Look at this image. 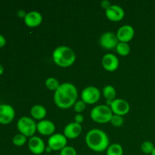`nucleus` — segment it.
<instances>
[{
    "label": "nucleus",
    "mask_w": 155,
    "mask_h": 155,
    "mask_svg": "<svg viewBox=\"0 0 155 155\" xmlns=\"http://www.w3.org/2000/svg\"><path fill=\"white\" fill-rule=\"evenodd\" d=\"M82 133V126L76 122H71L66 125L64 129L63 134L67 139H77Z\"/></svg>",
    "instance_id": "dca6fc26"
},
{
    "label": "nucleus",
    "mask_w": 155,
    "mask_h": 155,
    "mask_svg": "<svg viewBox=\"0 0 155 155\" xmlns=\"http://www.w3.org/2000/svg\"><path fill=\"white\" fill-rule=\"evenodd\" d=\"M37 124L30 117L24 116L20 118L17 123V128L20 133L27 137H33L37 131Z\"/></svg>",
    "instance_id": "39448f33"
},
{
    "label": "nucleus",
    "mask_w": 155,
    "mask_h": 155,
    "mask_svg": "<svg viewBox=\"0 0 155 155\" xmlns=\"http://www.w3.org/2000/svg\"><path fill=\"white\" fill-rule=\"evenodd\" d=\"M45 87L51 91H54L55 92L58 87L60 86V83L58 80L54 77H48L45 80Z\"/></svg>",
    "instance_id": "4be33fe9"
},
{
    "label": "nucleus",
    "mask_w": 155,
    "mask_h": 155,
    "mask_svg": "<svg viewBox=\"0 0 155 155\" xmlns=\"http://www.w3.org/2000/svg\"><path fill=\"white\" fill-rule=\"evenodd\" d=\"M26 15H27V13H25V12L23 10H19L18 12V16L19 17V18H25Z\"/></svg>",
    "instance_id": "7c9ffc66"
},
{
    "label": "nucleus",
    "mask_w": 155,
    "mask_h": 155,
    "mask_svg": "<svg viewBox=\"0 0 155 155\" xmlns=\"http://www.w3.org/2000/svg\"><path fill=\"white\" fill-rule=\"evenodd\" d=\"M117 35L112 32H106L101 36L99 39L100 45L103 48L107 50H111L116 48L117 45L119 43Z\"/></svg>",
    "instance_id": "1a4fd4ad"
},
{
    "label": "nucleus",
    "mask_w": 155,
    "mask_h": 155,
    "mask_svg": "<svg viewBox=\"0 0 155 155\" xmlns=\"http://www.w3.org/2000/svg\"><path fill=\"white\" fill-rule=\"evenodd\" d=\"M53 61L60 68H69L76 61V54L74 50L66 45L57 47L52 53Z\"/></svg>",
    "instance_id": "7ed1b4c3"
},
{
    "label": "nucleus",
    "mask_w": 155,
    "mask_h": 155,
    "mask_svg": "<svg viewBox=\"0 0 155 155\" xmlns=\"http://www.w3.org/2000/svg\"><path fill=\"white\" fill-rule=\"evenodd\" d=\"M47 114V110L44 106L41 104H36L30 109V115L33 120H42Z\"/></svg>",
    "instance_id": "a211bd4d"
},
{
    "label": "nucleus",
    "mask_w": 155,
    "mask_h": 155,
    "mask_svg": "<svg viewBox=\"0 0 155 155\" xmlns=\"http://www.w3.org/2000/svg\"><path fill=\"white\" fill-rule=\"evenodd\" d=\"M3 73H4V68H3L2 64H0V76L2 75Z\"/></svg>",
    "instance_id": "2f4dec72"
},
{
    "label": "nucleus",
    "mask_w": 155,
    "mask_h": 155,
    "mask_svg": "<svg viewBox=\"0 0 155 155\" xmlns=\"http://www.w3.org/2000/svg\"><path fill=\"white\" fill-rule=\"evenodd\" d=\"M124 149L123 147L118 143L111 144L106 150V155H123Z\"/></svg>",
    "instance_id": "aec40b11"
},
{
    "label": "nucleus",
    "mask_w": 155,
    "mask_h": 155,
    "mask_svg": "<svg viewBox=\"0 0 155 155\" xmlns=\"http://www.w3.org/2000/svg\"><path fill=\"white\" fill-rule=\"evenodd\" d=\"M86 104L82 100H78L76 101L75 104H74V110L77 114H81L83 110L86 109Z\"/></svg>",
    "instance_id": "a878e982"
},
{
    "label": "nucleus",
    "mask_w": 155,
    "mask_h": 155,
    "mask_svg": "<svg viewBox=\"0 0 155 155\" xmlns=\"http://www.w3.org/2000/svg\"><path fill=\"white\" fill-rule=\"evenodd\" d=\"M105 15L107 19L113 22L122 21L125 16V12L121 6L118 5H111L105 10Z\"/></svg>",
    "instance_id": "9b49d317"
},
{
    "label": "nucleus",
    "mask_w": 155,
    "mask_h": 155,
    "mask_svg": "<svg viewBox=\"0 0 155 155\" xmlns=\"http://www.w3.org/2000/svg\"><path fill=\"white\" fill-rule=\"evenodd\" d=\"M101 64L106 71L112 72L117 69L120 64V61L118 58L115 54L107 53L102 57Z\"/></svg>",
    "instance_id": "4468645a"
},
{
    "label": "nucleus",
    "mask_w": 155,
    "mask_h": 155,
    "mask_svg": "<svg viewBox=\"0 0 155 155\" xmlns=\"http://www.w3.org/2000/svg\"><path fill=\"white\" fill-rule=\"evenodd\" d=\"M6 44V39L3 35L0 34V48H2Z\"/></svg>",
    "instance_id": "c85d7f7f"
},
{
    "label": "nucleus",
    "mask_w": 155,
    "mask_h": 155,
    "mask_svg": "<svg viewBox=\"0 0 155 155\" xmlns=\"http://www.w3.org/2000/svg\"><path fill=\"white\" fill-rule=\"evenodd\" d=\"M110 124L116 127H120L121 126L124 124V119L122 116H119V115L113 114L111 120H110Z\"/></svg>",
    "instance_id": "393cba45"
},
{
    "label": "nucleus",
    "mask_w": 155,
    "mask_h": 155,
    "mask_svg": "<svg viewBox=\"0 0 155 155\" xmlns=\"http://www.w3.org/2000/svg\"><path fill=\"white\" fill-rule=\"evenodd\" d=\"M116 94V89L111 85H107L102 89V95L106 98V100H110V101L114 100L116 98H115Z\"/></svg>",
    "instance_id": "6ab92c4d"
},
{
    "label": "nucleus",
    "mask_w": 155,
    "mask_h": 155,
    "mask_svg": "<svg viewBox=\"0 0 155 155\" xmlns=\"http://www.w3.org/2000/svg\"><path fill=\"white\" fill-rule=\"evenodd\" d=\"M151 155H155V148H154V151H153V152L151 153Z\"/></svg>",
    "instance_id": "473e14b6"
},
{
    "label": "nucleus",
    "mask_w": 155,
    "mask_h": 155,
    "mask_svg": "<svg viewBox=\"0 0 155 155\" xmlns=\"http://www.w3.org/2000/svg\"><path fill=\"white\" fill-rule=\"evenodd\" d=\"M118 40L120 42H129L133 39L135 35L134 28L130 24H125L120 27L116 33Z\"/></svg>",
    "instance_id": "f8f14e48"
},
{
    "label": "nucleus",
    "mask_w": 155,
    "mask_h": 155,
    "mask_svg": "<svg viewBox=\"0 0 155 155\" xmlns=\"http://www.w3.org/2000/svg\"><path fill=\"white\" fill-rule=\"evenodd\" d=\"M110 107L113 112V114L122 117L127 115L130 110V106L128 101L123 98H115L112 101Z\"/></svg>",
    "instance_id": "6e6552de"
},
{
    "label": "nucleus",
    "mask_w": 155,
    "mask_h": 155,
    "mask_svg": "<svg viewBox=\"0 0 155 155\" xmlns=\"http://www.w3.org/2000/svg\"><path fill=\"white\" fill-rule=\"evenodd\" d=\"M27 141V136H24L21 133H18V134H16L12 139V142H13L14 145L15 146L18 147H21L24 145H25L26 142Z\"/></svg>",
    "instance_id": "5701e85b"
},
{
    "label": "nucleus",
    "mask_w": 155,
    "mask_h": 155,
    "mask_svg": "<svg viewBox=\"0 0 155 155\" xmlns=\"http://www.w3.org/2000/svg\"><path fill=\"white\" fill-rule=\"evenodd\" d=\"M155 146L150 141H145L141 145V150L145 154H151L154 151Z\"/></svg>",
    "instance_id": "b1692460"
},
{
    "label": "nucleus",
    "mask_w": 155,
    "mask_h": 155,
    "mask_svg": "<svg viewBox=\"0 0 155 155\" xmlns=\"http://www.w3.org/2000/svg\"><path fill=\"white\" fill-rule=\"evenodd\" d=\"M15 117V110L12 105L0 104V124L7 125L12 123Z\"/></svg>",
    "instance_id": "9d476101"
},
{
    "label": "nucleus",
    "mask_w": 155,
    "mask_h": 155,
    "mask_svg": "<svg viewBox=\"0 0 155 155\" xmlns=\"http://www.w3.org/2000/svg\"><path fill=\"white\" fill-rule=\"evenodd\" d=\"M115 49H116L117 53L120 56H127L130 52V46L128 43H126V42H120Z\"/></svg>",
    "instance_id": "412c9836"
},
{
    "label": "nucleus",
    "mask_w": 155,
    "mask_h": 155,
    "mask_svg": "<svg viewBox=\"0 0 155 155\" xmlns=\"http://www.w3.org/2000/svg\"><path fill=\"white\" fill-rule=\"evenodd\" d=\"M110 5H111V4H110V3L108 1H106V0H105V1L101 2V7L104 8L105 10H106V9L110 7Z\"/></svg>",
    "instance_id": "c756f323"
},
{
    "label": "nucleus",
    "mask_w": 155,
    "mask_h": 155,
    "mask_svg": "<svg viewBox=\"0 0 155 155\" xmlns=\"http://www.w3.org/2000/svg\"><path fill=\"white\" fill-rule=\"evenodd\" d=\"M83 120H84V117L81 114H77V115L74 117V122L77 123V124H81Z\"/></svg>",
    "instance_id": "cd10ccee"
},
{
    "label": "nucleus",
    "mask_w": 155,
    "mask_h": 155,
    "mask_svg": "<svg viewBox=\"0 0 155 155\" xmlns=\"http://www.w3.org/2000/svg\"><path fill=\"white\" fill-rule=\"evenodd\" d=\"M113 112L109 106L106 104H98L94 107L90 112V117L97 124H104L110 122Z\"/></svg>",
    "instance_id": "20e7f679"
},
{
    "label": "nucleus",
    "mask_w": 155,
    "mask_h": 155,
    "mask_svg": "<svg viewBox=\"0 0 155 155\" xmlns=\"http://www.w3.org/2000/svg\"><path fill=\"white\" fill-rule=\"evenodd\" d=\"M37 132L39 134L45 136H51L54 134L55 125L54 123L48 120H42L37 123Z\"/></svg>",
    "instance_id": "2eb2a0df"
},
{
    "label": "nucleus",
    "mask_w": 155,
    "mask_h": 155,
    "mask_svg": "<svg viewBox=\"0 0 155 155\" xmlns=\"http://www.w3.org/2000/svg\"><path fill=\"white\" fill-rule=\"evenodd\" d=\"M78 92L73 83L67 82L60 85L54 93V102L61 109H68L77 101Z\"/></svg>",
    "instance_id": "f257e3e1"
},
{
    "label": "nucleus",
    "mask_w": 155,
    "mask_h": 155,
    "mask_svg": "<svg viewBox=\"0 0 155 155\" xmlns=\"http://www.w3.org/2000/svg\"><path fill=\"white\" fill-rule=\"evenodd\" d=\"M60 155H77V152L74 147L67 145L60 151Z\"/></svg>",
    "instance_id": "bb28decb"
},
{
    "label": "nucleus",
    "mask_w": 155,
    "mask_h": 155,
    "mask_svg": "<svg viewBox=\"0 0 155 155\" xmlns=\"http://www.w3.org/2000/svg\"><path fill=\"white\" fill-rule=\"evenodd\" d=\"M68 139L64 134L54 133L52 136H49L48 139V147H49L51 151H61L64 148L67 146Z\"/></svg>",
    "instance_id": "0eeeda50"
},
{
    "label": "nucleus",
    "mask_w": 155,
    "mask_h": 155,
    "mask_svg": "<svg viewBox=\"0 0 155 155\" xmlns=\"http://www.w3.org/2000/svg\"><path fill=\"white\" fill-rule=\"evenodd\" d=\"M28 148L32 154L40 155L45 151V145L40 137L34 136L28 140Z\"/></svg>",
    "instance_id": "ddd939ff"
},
{
    "label": "nucleus",
    "mask_w": 155,
    "mask_h": 155,
    "mask_svg": "<svg viewBox=\"0 0 155 155\" xmlns=\"http://www.w3.org/2000/svg\"><path fill=\"white\" fill-rule=\"evenodd\" d=\"M24 23L26 25L30 28L38 27L42 22V16L41 13L36 11H31L27 13L24 18Z\"/></svg>",
    "instance_id": "f3484780"
},
{
    "label": "nucleus",
    "mask_w": 155,
    "mask_h": 155,
    "mask_svg": "<svg viewBox=\"0 0 155 155\" xmlns=\"http://www.w3.org/2000/svg\"><path fill=\"white\" fill-rule=\"evenodd\" d=\"M101 92L97 87L93 86H87L81 92V100L86 104H94L99 101Z\"/></svg>",
    "instance_id": "423d86ee"
},
{
    "label": "nucleus",
    "mask_w": 155,
    "mask_h": 155,
    "mask_svg": "<svg viewBox=\"0 0 155 155\" xmlns=\"http://www.w3.org/2000/svg\"><path fill=\"white\" fill-rule=\"evenodd\" d=\"M109 142V138L105 132L99 129L90 130L86 135V145L95 152L106 151L110 145Z\"/></svg>",
    "instance_id": "f03ea898"
}]
</instances>
